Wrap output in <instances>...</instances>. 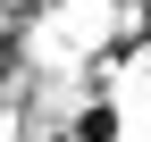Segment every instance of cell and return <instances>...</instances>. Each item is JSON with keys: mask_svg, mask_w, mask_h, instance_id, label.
<instances>
[{"mask_svg": "<svg viewBox=\"0 0 151 142\" xmlns=\"http://www.w3.org/2000/svg\"><path fill=\"white\" fill-rule=\"evenodd\" d=\"M118 134H126L118 100H84V117H76V142H118Z\"/></svg>", "mask_w": 151, "mask_h": 142, "instance_id": "obj_1", "label": "cell"}]
</instances>
